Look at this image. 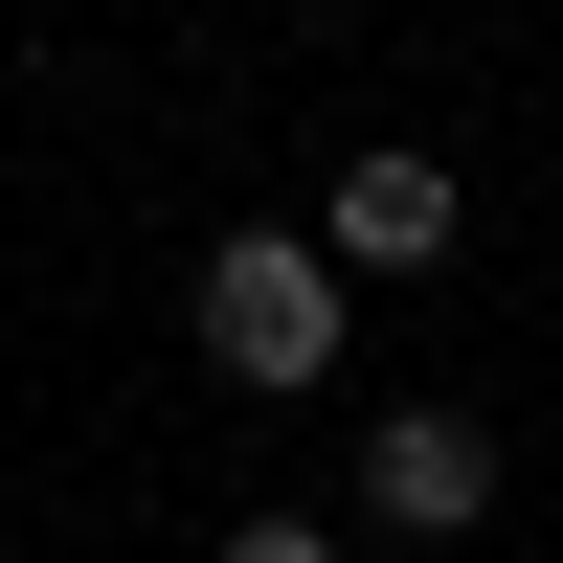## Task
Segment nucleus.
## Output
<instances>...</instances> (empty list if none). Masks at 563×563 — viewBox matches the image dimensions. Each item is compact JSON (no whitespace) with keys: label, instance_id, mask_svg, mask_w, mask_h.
<instances>
[{"label":"nucleus","instance_id":"1","mask_svg":"<svg viewBox=\"0 0 563 563\" xmlns=\"http://www.w3.org/2000/svg\"><path fill=\"white\" fill-rule=\"evenodd\" d=\"M339 249H294V225H225L203 249V361L225 384H339Z\"/></svg>","mask_w":563,"mask_h":563},{"label":"nucleus","instance_id":"3","mask_svg":"<svg viewBox=\"0 0 563 563\" xmlns=\"http://www.w3.org/2000/svg\"><path fill=\"white\" fill-rule=\"evenodd\" d=\"M361 496H384L406 541H474L496 519V429L474 406H384V429H361Z\"/></svg>","mask_w":563,"mask_h":563},{"label":"nucleus","instance_id":"4","mask_svg":"<svg viewBox=\"0 0 563 563\" xmlns=\"http://www.w3.org/2000/svg\"><path fill=\"white\" fill-rule=\"evenodd\" d=\"M203 563H339V541H316V519H225Z\"/></svg>","mask_w":563,"mask_h":563},{"label":"nucleus","instance_id":"2","mask_svg":"<svg viewBox=\"0 0 563 563\" xmlns=\"http://www.w3.org/2000/svg\"><path fill=\"white\" fill-rule=\"evenodd\" d=\"M451 225H474V180H451L429 135H361L339 203H316V249H339V271H451Z\"/></svg>","mask_w":563,"mask_h":563}]
</instances>
